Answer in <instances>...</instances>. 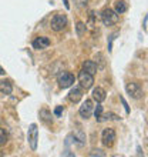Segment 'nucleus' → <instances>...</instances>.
Wrapping results in <instances>:
<instances>
[{
    "instance_id": "1",
    "label": "nucleus",
    "mask_w": 148,
    "mask_h": 157,
    "mask_svg": "<svg viewBox=\"0 0 148 157\" xmlns=\"http://www.w3.org/2000/svg\"><path fill=\"white\" fill-rule=\"evenodd\" d=\"M50 26H51V29L54 32H61L64 27L67 26V17L66 14H54L51 21H50Z\"/></svg>"
},
{
    "instance_id": "2",
    "label": "nucleus",
    "mask_w": 148,
    "mask_h": 157,
    "mask_svg": "<svg viewBox=\"0 0 148 157\" xmlns=\"http://www.w3.org/2000/svg\"><path fill=\"white\" fill-rule=\"evenodd\" d=\"M101 20L105 26H113L118 21V13H115L113 9H105L101 13Z\"/></svg>"
},
{
    "instance_id": "3",
    "label": "nucleus",
    "mask_w": 148,
    "mask_h": 157,
    "mask_svg": "<svg viewBox=\"0 0 148 157\" xmlns=\"http://www.w3.org/2000/svg\"><path fill=\"white\" fill-rule=\"evenodd\" d=\"M57 82H58V86L61 87V89H67V87L73 86L74 83V76L68 71H61L57 77Z\"/></svg>"
},
{
    "instance_id": "4",
    "label": "nucleus",
    "mask_w": 148,
    "mask_h": 157,
    "mask_svg": "<svg viewBox=\"0 0 148 157\" xmlns=\"http://www.w3.org/2000/svg\"><path fill=\"white\" fill-rule=\"evenodd\" d=\"M125 90H127V93L131 96L132 99H141L142 94H144V91H142V89H141V86L138 83H127Z\"/></svg>"
},
{
    "instance_id": "5",
    "label": "nucleus",
    "mask_w": 148,
    "mask_h": 157,
    "mask_svg": "<svg viewBox=\"0 0 148 157\" xmlns=\"http://www.w3.org/2000/svg\"><path fill=\"white\" fill-rule=\"evenodd\" d=\"M115 130L114 128H105L101 134V141L105 147H111L115 143Z\"/></svg>"
},
{
    "instance_id": "6",
    "label": "nucleus",
    "mask_w": 148,
    "mask_h": 157,
    "mask_svg": "<svg viewBox=\"0 0 148 157\" xmlns=\"http://www.w3.org/2000/svg\"><path fill=\"white\" fill-rule=\"evenodd\" d=\"M78 82H80V84H81L83 89H90L91 86H93V83H94V76L88 75L87 71L81 70L80 71V75H78Z\"/></svg>"
},
{
    "instance_id": "7",
    "label": "nucleus",
    "mask_w": 148,
    "mask_h": 157,
    "mask_svg": "<svg viewBox=\"0 0 148 157\" xmlns=\"http://www.w3.org/2000/svg\"><path fill=\"white\" fill-rule=\"evenodd\" d=\"M27 137H29V143H30L31 150H36L37 149V137H39V130H37L36 124H31V126H30Z\"/></svg>"
},
{
    "instance_id": "8",
    "label": "nucleus",
    "mask_w": 148,
    "mask_h": 157,
    "mask_svg": "<svg viewBox=\"0 0 148 157\" xmlns=\"http://www.w3.org/2000/svg\"><path fill=\"white\" fill-rule=\"evenodd\" d=\"M78 113H80V116L81 117L88 119V117L93 114V101H91V100H86V101L83 103V106H80Z\"/></svg>"
},
{
    "instance_id": "9",
    "label": "nucleus",
    "mask_w": 148,
    "mask_h": 157,
    "mask_svg": "<svg viewBox=\"0 0 148 157\" xmlns=\"http://www.w3.org/2000/svg\"><path fill=\"white\" fill-rule=\"evenodd\" d=\"M81 97H83V90L80 87H74V89H71L70 93H68V100L73 101V103H78L81 100Z\"/></svg>"
},
{
    "instance_id": "10",
    "label": "nucleus",
    "mask_w": 148,
    "mask_h": 157,
    "mask_svg": "<svg viewBox=\"0 0 148 157\" xmlns=\"http://www.w3.org/2000/svg\"><path fill=\"white\" fill-rule=\"evenodd\" d=\"M50 46V39L49 37H37L33 41V47L37 50H43Z\"/></svg>"
},
{
    "instance_id": "11",
    "label": "nucleus",
    "mask_w": 148,
    "mask_h": 157,
    "mask_svg": "<svg viewBox=\"0 0 148 157\" xmlns=\"http://www.w3.org/2000/svg\"><path fill=\"white\" fill-rule=\"evenodd\" d=\"M83 70L87 71L88 75L94 76L95 73H97V70H98V67H97V64H95L93 60H87V62H84V64H83Z\"/></svg>"
},
{
    "instance_id": "12",
    "label": "nucleus",
    "mask_w": 148,
    "mask_h": 157,
    "mask_svg": "<svg viewBox=\"0 0 148 157\" xmlns=\"http://www.w3.org/2000/svg\"><path fill=\"white\" fill-rule=\"evenodd\" d=\"M93 99L97 101V103H101V101H104L105 100V91H104V89H101V87H95L94 90H93Z\"/></svg>"
},
{
    "instance_id": "13",
    "label": "nucleus",
    "mask_w": 148,
    "mask_h": 157,
    "mask_svg": "<svg viewBox=\"0 0 148 157\" xmlns=\"http://www.w3.org/2000/svg\"><path fill=\"white\" fill-rule=\"evenodd\" d=\"M12 90H13V86L9 80H0V91L3 94H10Z\"/></svg>"
},
{
    "instance_id": "14",
    "label": "nucleus",
    "mask_w": 148,
    "mask_h": 157,
    "mask_svg": "<svg viewBox=\"0 0 148 157\" xmlns=\"http://www.w3.org/2000/svg\"><path fill=\"white\" fill-rule=\"evenodd\" d=\"M125 12H127V3H125L124 0L117 2V3H115V13L121 14V13H125Z\"/></svg>"
},
{
    "instance_id": "15",
    "label": "nucleus",
    "mask_w": 148,
    "mask_h": 157,
    "mask_svg": "<svg viewBox=\"0 0 148 157\" xmlns=\"http://www.w3.org/2000/svg\"><path fill=\"white\" fill-rule=\"evenodd\" d=\"M40 117H41V120H43L44 123H47V124L51 123V114H50L49 110H46V109L40 110Z\"/></svg>"
},
{
    "instance_id": "16",
    "label": "nucleus",
    "mask_w": 148,
    "mask_h": 157,
    "mask_svg": "<svg viewBox=\"0 0 148 157\" xmlns=\"http://www.w3.org/2000/svg\"><path fill=\"white\" fill-rule=\"evenodd\" d=\"M7 133H6V130L4 128H0V146H4L6 143H7Z\"/></svg>"
},
{
    "instance_id": "17",
    "label": "nucleus",
    "mask_w": 148,
    "mask_h": 157,
    "mask_svg": "<svg viewBox=\"0 0 148 157\" xmlns=\"http://www.w3.org/2000/svg\"><path fill=\"white\" fill-rule=\"evenodd\" d=\"M76 29H77V34H78V36H83L87 27H86V25H84L83 21H78L77 26H76Z\"/></svg>"
},
{
    "instance_id": "18",
    "label": "nucleus",
    "mask_w": 148,
    "mask_h": 157,
    "mask_svg": "<svg viewBox=\"0 0 148 157\" xmlns=\"http://www.w3.org/2000/svg\"><path fill=\"white\" fill-rule=\"evenodd\" d=\"M94 114H95V119L98 120V121H101V114H103V106H101L100 103L97 104V107H95Z\"/></svg>"
},
{
    "instance_id": "19",
    "label": "nucleus",
    "mask_w": 148,
    "mask_h": 157,
    "mask_svg": "<svg viewBox=\"0 0 148 157\" xmlns=\"http://www.w3.org/2000/svg\"><path fill=\"white\" fill-rule=\"evenodd\" d=\"M90 156H100V157H104L105 156V153L104 151H101V150H93L90 153Z\"/></svg>"
},
{
    "instance_id": "20",
    "label": "nucleus",
    "mask_w": 148,
    "mask_h": 157,
    "mask_svg": "<svg viewBox=\"0 0 148 157\" xmlns=\"http://www.w3.org/2000/svg\"><path fill=\"white\" fill-rule=\"evenodd\" d=\"M63 113V106H58V107H56V110H54V114L56 116H60Z\"/></svg>"
},
{
    "instance_id": "21",
    "label": "nucleus",
    "mask_w": 148,
    "mask_h": 157,
    "mask_svg": "<svg viewBox=\"0 0 148 157\" xmlns=\"http://www.w3.org/2000/svg\"><path fill=\"white\" fill-rule=\"evenodd\" d=\"M121 101H123V104H124V107H125V112L127 113H130V107H128V104H127V101L124 100V97H121Z\"/></svg>"
},
{
    "instance_id": "22",
    "label": "nucleus",
    "mask_w": 148,
    "mask_h": 157,
    "mask_svg": "<svg viewBox=\"0 0 148 157\" xmlns=\"http://www.w3.org/2000/svg\"><path fill=\"white\" fill-rule=\"evenodd\" d=\"M77 3L80 4V6H86V4H87V0H77Z\"/></svg>"
},
{
    "instance_id": "23",
    "label": "nucleus",
    "mask_w": 148,
    "mask_h": 157,
    "mask_svg": "<svg viewBox=\"0 0 148 157\" xmlns=\"http://www.w3.org/2000/svg\"><path fill=\"white\" fill-rule=\"evenodd\" d=\"M147 21H148V17L145 16L144 17V30H145V32H147Z\"/></svg>"
},
{
    "instance_id": "24",
    "label": "nucleus",
    "mask_w": 148,
    "mask_h": 157,
    "mask_svg": "<svg viewBox=\"0 0 148 157\" xmlns=\"http://www.w3.org/2000/svg\"><path fill=\"white\" fill-rule=\"evenodd\" d=\"M4 73H6V71H4V70H3V67L0 66V75H4Z\"/></svg>"
},
{
    "instance_id": "25",
    "label": "nucleus",
    "mask_w": 148,
    "mask_h": 157,
    "mask_svg": "<svg viewBox=\"0 0 148 157\" xmlns=\"http://www.w3.org/2000/svg\"><path fill=\"white\" fill-rule=\"evenodd\" d=\"M2 156H3V154H2V153H0V157H2Z\"/></svg>"
}]
</instances>
